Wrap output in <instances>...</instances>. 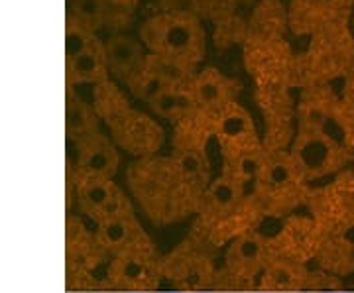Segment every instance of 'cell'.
<instances>
[{
    "label": "cell",
    "mask_w": 354,
    "mask_h": 293,
    "mask_svg": "<svg viewBox=\"0 0 354 293\" xmlns=\"http://www.w3.org/2000/svg\"><path fill=\"white\" fill-rule=\"evenodd\" d=\"M116 8H120V10H124V12H132L136 6H138L140 0H111Z\"/></svg>",
    "instance_id": "cell-10"
},
{
    "label": "cell",
    "mask_w": 354,
    "mask_h": 293,
    "mask_svg": "<svg viewBox=\"0 0 354 293\" xmlns=\"http://www.w3.org/2000/svg\"><path fill=\"white\" fill-rule=\"evenodd\" d=\"M95 39L97 38L91 34V30H87L85 26H81L79 22H71V24L67 26V34H65V55H67V62L77 57V55H81Z\"/></svg>",
    "instance_id": "cell-6"
},
{
    "label": "cell",
    "mask_w": 354,
    "mask_h": 293,
    "mask_svg": "<svg viewBox=\"0 0 354 293\" xmlns=\"http://www.w3.org/2000/svg\"><path fill=\"white\" fill-rule=\"evenodd\" d=\"M191 99L189 95L185 93H177L174 89H165L162 95H158L156 99L152 101L153 108L164 116H176L183 111H187L191 106Z\"/></svg>",
    "instance_id": "cell-7"
},
{
    "label": "cell",
    "mask_w": 354,
    "mask_h": 293,
    "mask_svg": "<svg viewBox=\"0 0 354 293\" xmlns=\"http://www.w3.org/2000/svg\"><path fill=\"white\" fill-rule=\"evenodd\" d=\"M330 155V146L323 136H307L301 142V158L309 166H323Z\"/></svg>",
    "instance_id": "cell-8"
},
{
    "label": "cell",
    "mask_w": 354,
    "mask_h": 293,
    "mask_svg": "<svg viewBox=\"0 0 354 293\" xmlns=\"http://www.w3.org/2000/svg\"><path fill=\"white\" fill-rule=\"evenodd\" d=\"M104 57H106L109 69L124 79L138 75L144 65L142 44L130 36H113L109 39L104 46Z\"/></svg>",
    "instance_id": "cell-2"
},
{
    "label": "cell",
    "mask_w": 354,
    "mask_h": 293,
    "mask_svg": "<svg viewBox=\"0 0 354 293\" xmlns=\"http://www.w3.org/2000/svg\"><path fill=\"white\" fill-rule=\"evenodd\" d=\"M228 93V81L216 69H205L201 75L195 79L193 97L201 102L203 106H216L225 101Z\"/></svg>",
    "instance_id": "cell-4"
},
{
    "label": "cell",
    "mask_w": 354,
    "mask_h": 293,
    "mask_svg": "<svg viewBox=\"0 0 354 293\" xmlns=\"http://www.w3.org/2000/svg\"><path fill=\"white\" fill-rule=\"evenodd\" d=\"M69 64V75L77 83H99L106 79V57H104V46L95 39L81 55L67 62Z\"/></svg>",
    "instance_id": "cell-3"
},
{
    "label": "cell",
    "mask_w": 354,
    "mask_h": 293,
    "mask_svg": "<svg viewBox=\"0 0 354 293\" xmlns=\"http://www.w3.org/2000/svg\"><path fill=\"white\" fill-rule=\"evenodd\" d=\"M140 39L160 59L179 67H193L205 55V32L189 12H164L148 18Z\"/></svg>",
    "instance_id": "cell-1"
},
{
    "label": "cell",
    "mask_w": 354,
    "mask_h": 293,
    "mask_svg": "<svg viewBox=\"0 0 354 293\" xmlns=\"http://www.w3.org/2000/svg\"><path fill=\"white\" fill-rule=\"evenodd\" d=\"M77 20L81 26H85L87 30L101 28L111 14V0H77L75 2Z\"/></svg>",
    "instance_id": "cell-5"
},
{
    "label": "cell",
    "mask_w": 354,
    "mask_h": 293,
    "mask_svg": "<svg viewBox=\"0 0 354 293\" xmlns=\"http://www.w3.org/2000/svg\"><path fill=\"white\" fill-rule=\"evenodd\" d=\"M248 126H250V118L241 108L230 106L221 116V130L228 138H241L248 132Z\"/></svg>",
    "instance_id": "cell-9"
}]
</instances>
